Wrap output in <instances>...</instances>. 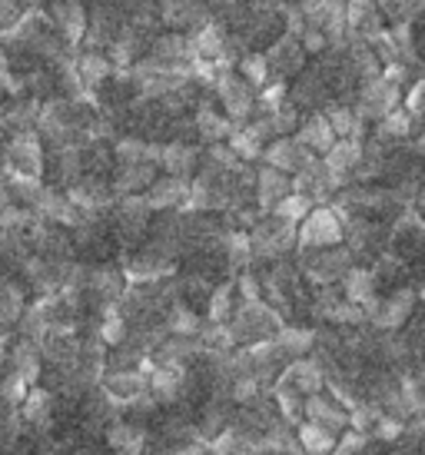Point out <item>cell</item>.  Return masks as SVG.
Here are the masks:
<instances>
[{
    "mask_svg": "<svg viewBox=\"0 0 425 455\" xmlns=\"http://www.w3.org/2000/svg\"><path fill=\"white\" fill-rule=\"evenodd\" d=\"M229 332H233V342L237 346H260V342L276 339V332L283 329V319L273 306H266L263 299H253V303H239L237 316L226 323Z\"/></svg>",
    "mask_w": 425,
    "mask_h": 455,
    "instance_id": "1",
    "label": "cell"
},
{
    "mask_svg": "<svg viewBox=\"0 0 425 455\" xmlns=\"http://www.w3.org/2000/svg\"><path fill=\"white\" fill-rule=\"evenodd\" d=\"M342 236H346V223H342L339 210H333V206H319V210H313V213L302 220L300 250L302 253L333 250V246L342 243Z\"/></svg>",
    "mask_w": 425,
    "mask_h": 455,
    "instance_id": "2",
    "label": "cell"
},
{
    "mask_svg": "<svg viewBox=\"0 0 425 455\" xmlns=\"http://www.w3.org/2000/svg\"><path fill=\"white\" fill-rule=\"evenodd\" d=\"M253 243V259H279L283 253H289L300 243V229L296 223H286L279 216H266L260 220L250 233Z\"/></svg>",
    "mask_w": 425,
    "mask_h": 455,
    "instance_id": "3",
    "label": "cell"
},
{
    "mask_svg": "<svg viewBox=\"0 0 425 455\" xmlns=\"http://www.w3.org/2000/svg\"><path fill=\"white\" fill-rule=\"evenodd\" d=\"M150 213L153 206L147 203V196H124L116 203V210L110 213L113 233H116V243L124 246H137L150 236Z\"/></svg>",
    "mask_w": 425,
    "mask_h": 455,
    "instance_id": "4",
    "label": "cell"
},
{
    "mask_svg": "<svg viewBox=\"0 0 425 455\" xmlns=\"http://www.w3.org/2000/svg\"><path fill=\"white\" fill-rule=\"evenodd\" d=\"M413 309H415V292L405 286V290L379 296V299L365 309V316L373 319L379 329H402L409 319H413Z\"/></svg>",
    "mask_w": 425,
    "mask_h": 455,
    "instance_id": "5",
    "label": "cell"
},
{
    "mask_svg": "<svg viewBox=\"0 0 425 455\" xmlns=\"http://www.w3.org/2000/svg\"><path fill=\"white\" fill-rule=\"evenodd\" d=\"M44 147L34 133H24V137H13L4 150V170L7 173H20V177H34L40 180L44 173Z\"/></svg>",
    "mask_w": 425,
    "mask_h": 455,
    "instance_id": "6",
    "label": "cell"
},
{
    "mask_svg": "<svg viewBox=\"0 0 425 455\" xmlns=\"http://www.w3.org/2000/svg\"><path fill=\"white\" fill-rule=\"evenodd\" d=\"M306 276L319 283V286H333L339 279H346L352 273V253L342 250V246H333V250H319V253H306Z\"/></svg>",
    "mask_w": 425,
    "mask_h": 455,
    "instance_id": "7",
    "label": "cell"
},
{
    "mask_svg": "<svg viewBox=\"0 0 425 455\" xmlns=\"http://www.w3.org/2000/svg\"><path fill=\"white\" fill-rule=\"evenodd\" d=\"M212 93L220 97L223 110L233 116V124H237V127L253 114V103H256V97H253V84H246L243 76L220 74V76H216V84H212Z\"/></svg>",
    "mask_w": 425,
    "mask_h": 455,
    "instance_id": "8",
    "label": "cell"
},
{
    "mask_svg": "<svg viewBox=\"0 0 425 455\" xmlns=\"http://www.w3.org/2000/svg\"><path fill=\"white\" fill-rule=\"evenodd\" d=\"M306 422H319V426H325V429H333L339 435V432H349L352 409L342 403V395H336V392H319L306 403Z\"/></svg>",
    "mask_w": 425,
    "mask_h": 455,
    "instance_id": "9",
    "label": "cell"
},
{
    "mask_svg": "<svg viewBox=\"0 0 425 455\" xmlns=\"http://www.w3.org/2000/svg\"><path fill=\"white\" fill-rule=\"evenodd\" d=\"M156 11H160L163 24L180 30H196L210 24V7L203 0H156Z\"/></svg>",
    "mask_w": 425,
    "mask_h": 455,
    "instance_id": "10",
    "label": "cell"
},
{
    "mask_svg": "<svg viewBox=\"0 0 425 455\" xmlns=\"http://www.w3.org/2000/svg\"><path fill=\"white\" fill-rule=\"evenodd\" d=\"M103 392H107V399L116 405L140 403V399L150 392V376H147V372H137V369H120V372H110V376L103 379Z\"/></svg>",
    "mask_w": 425,
    "mask_h": 455,
    "instance_id": "11",
    "label": "cell"
},
{
    "mask_svg": "<svg viewBox=\"0 0 425 455\" xmlns=\"http://www.w3.org/2000/svg\"><path fill=\"white\" fill-rule=\"evenodd\" d=\"M47 17H51V24L57 27V34L67 44H80L87 37V7L80 0H53Z\"/></svg>",
    "mask_w": 425,
    "mask_h": 455,
    "instance_id": "12",
    "label": "cell"
},
{
    "mask_svg": "<svg viewBox=\"0 0 425 455\" xmlns=\"http://www.w3.org/2000/svg\"><path fill=\"white\" fill-rule=\"evenodd\" d=\"M266 164L273 166V170H279V173H302L306 166L313 164V153L302 147L300 140H286L279 137L266 150Z\"/></svg>",
    "mask_w": 425,
    "mask_h": 455,
    "instance_id": "13",
    "label": "cell"
},
{
    "mask_svg": "<svg viewBox=\"0 0 425 455\" xmlns=\"http://www.w3.org/2000/svg\"><path fill=\"white\" fill-rule=\"evenodd\" d=\"M289 193H296V190H293V183H289L286 173H279L273 166H263V170L256 173V203H260V210H276Z\"/></svg>",
    "mask_w": 425,
    "mask_h": 455,
    "instance_id": "14",
    "label": "cell"
},
{
    "mask_svg": "<svg viewBox=\"0 0 425 455\" xmlns=\"http://www.w3.org/2000/svg\"><path fill=\"white\" fill-rule=\"evenodd\" d=\"M156 164H137V166H116V177H113V193L124 200V196H137L140 190H150L156 183Z\"/></svg>",
    "mask_w": 425,
    "mask_h": 455,
    "instance_id": "15",
    "label": "cell"
},
{
    "mask_svg": "<svg viewBox=\"0 0 425 455\" xmlns=\"http://www.w3.org/2000/svg\"><path fill=\"white\" fill-rule=\"evenodd\" d=\"M399 100V90L396 84L382 76V80H373L369 87H363V100H359V114L363 116H389L392 103Z\"/></svg>",
    "mask_w": 425,
    "mask_h": 455,
    "instance_id": "16",
    "label": "cell"
},
{
    "mask_svg": "<svg viewBox=\"0 0 425 455\" xmlns=\"http://www.w3.org/2000/svg\"><path fill=\"white\" fill-rule=\"evenodd\" d=\"M189 183L183 177H163L147 190V203L153 210H173V206H187Z\"/></svg>",
    "mask_w": 425,
    "mask_h": 455,
    "instance_id": "17",
    "label": "cell"
},
{
    "mask_svg": "<svg viewBox=\"0 0 425 455\" xmlns=\"http://www.w3.org/2000/svg\"><path fill=\"white\" fill-rule=\"evenodd\" d=\"M76 74H80V84L87 93L93 90H100L113 74H116V67L107 53H84V57H76Z\"/></svg>",
    "mask_w": 425,
    "mask_h": 455,
    "instance_id": "18",
    "label": "cell"
},
{
    "mask_svg": "<svg viewBox=\"0 0 425 455\" xmlns=\"http://www.w3.org/2000/svg\"><path fill=\"white\" fill-rule=\"evenodd\" d=\"M266 64H269V74L276 76H289L302 67V47L296 44V37H279L266 53Z\"/></svg>",
    "mask_w": 425,
    "mask_h": 455,
    "instance_id": "19",
    "label": "cell"
},
{
    "mask_svg": "<svg viewBox=\"0 0 425 455\" xmlns=\"http://www.w3.org/2000/svg\"><path fill=\"white\" fill-rule=\"evenodd\" d=\"M306 147L309 153H329L333 147H336V130H333V124H329V116H309L306 124H302L300 137H296Z\"/></svg>",
    "mask_w": 425,
    "mask_h": 455,
    "instance_id": "20",
    "label": "cell"
},
{
    "mask_svg": "<svg viewBox=\"0 0 425 455\" xmlns=\"http://www.w3.org/2000/svg\"><path fill=\"white\" fill-rule=\"evenodd\" d=\"M200 166V150L193 143H163V170L170 177L187 180Z\"/></svg>",
    "mask_w": 425,
    "mask_h": 455,
    "instance_id": "21",
    "label": "cell"
},
{
    "mask_svg": "<svg viewBox=\"0 0 425 455\" xmlns=\"http://www.w3.org/2000/svg\"><path fill=\"white\" fill-rule=\"evenodd\" d=\"M296 439H300V449L306 455H333L336 452V445H339L336 432L319 426V422H300Z\"/></svg>",
    "mask_w": 425,
    "mask_h": 455,
    "instance_id": "22",
    "label": "cell"
},
{
    "mask_svg": "<svg viewBox=\"0 0 425 455\" xmlns=\"http://www.w3.org/2000/svg\"><path fill=\"white\" fill-rule=\"evenodd\" d=\"M233 124L229 120H223V116L212 110L210 97H203L200 107H196V133H200V140H206V143H220V140L233 137Z\"/></svg>",
    "mask_w": 425,
    "mask_h": 455,
    "instance_id": "23",
    "label": "cell"
},
{
    "mask_svg": "<svg viewBox=\"0 0 425 455\" xmlns=\"http://www.w3.org/2000/svg\"><path fill=\"white\" fill-rule=\"evenodd\" d=\"M107 443L116 455H143L147 449V432L133 426V422H116L107 435Z\"/></svg>",
    "mask_w": 425,
    "mask_h": 455,
    "instance_id": "24",
    "label": "cell"
},
{
    "mask_svg": "<svg viewBox=\"0 0 425 455\" xmlns=\"http://www.w3.org/2000/svg\"><path fill=\"white\" fill-rule=\"evenodd\" d=\"M346 24H349L352 30L365 34L369 40L382 34V30H379V7H375L373 0H349V7H346Z\"/></svg>",
    "mask_w": 425,
    "mask_h": 455,
    "instance_id": "25",
    "label": "cell"
},
{
    "mask_svg": "<svg viewBox=\"0 0 425 455\" xmlns=\"http://www.w3.org/2000/svg\"><path fill=\"white\" fill-rule=\"evenodd\" d=\"M193 51H196V60H220L229 47H226V34L223 27L216 24H206L200 34H193Z\"/></svg>",
    "mask_w": 425,
    "mask_h": 455,
    "instance_id": "26",
    "label": "cell"
},
{
    "mask_svg": "<svg viewBox=\"0 0 425 455\" xmlns=\"http://www.w3.org/2000/svg\"><path fill=\"white\" fill-rule=\"evenodd\" d=\"M24 313V290L11 279H0V329L20 323Z\"/></svg>",
    "mask_w": 425,
    "mask_h": 455,
    "instance_id": "27",
    "label": "cell"
},
{
    "mask_svg": "<svg viewBox=\"0 0 425 455\" xmlns=\"http://www.w3.org/2000/svg\"><path fill=\"white\" fill-rule=\"evenodd\" d=\"M237 286L233 283H223V286H216L210 296V306H206V313H210V323L216 326H226L229 319L237 316Z\"/></svg>",
    "mask_w": 425,
    "mask_h": 455,
    "instance_id": "28",
    "label": "cell"
},
{
    "mask_svg": "<svg viewBox=\"0 0 425 455\" xmlns=\"http://www.w3.org/2000/svg\"><path fill=\"white\" fill-rule=\"evenodd\" d=\"M325 166H329L333 177L342 183V177L349 173L352 166H359V143H356V140H339L336 147L325 153Z\"/></svg>",
    "mask_w": 425,
    "mask_h": 455,
    "instance_id": "29",
    "label": "cell"
},
{
    "mask_svg": "<svg viewBox=\"0 0 425 455\" xmlns=\"http://www.w3.org/2000/svg\"><path fill=\"white\" fill-rule=\"evenodd\" d=\"M20 419H24L27 426H44V422H51L53 419V403L51 395L44 389H34L30 395L24 399V409H20Z\"/></svg>",
    "mask_w": 425,
    "mask_h": 455,
    "instance_id": "30",
    "label": "cell"
},
{
    "mask_svg": "<svg viewBox=\"0 0 425 455\" xmlns=\"http://www.w3.org/2000/svg\"><path fill=\"white\" fill-rule=\"evenodd\" d=\"M279 220H286V223H300V220H306V216L313 213V200L309 196H302V193H289L286 200L279 203L273 210Z\"/></svg>",
    "mask_w": 425,
    "mask_h": 455,
    "instance_id": "31",
    "label": "cell"
},
{
    "mask_svg": "<svg viewBox=\"0 0 425 455\" xmlns=\"http://www.w3.org/2000/svg\"><path fill=\"white\" fill-rule=\"evenodd\" d=\"M329 124H333V130H336V137L349 140L359 133V120H356V114H352L349 107H329Z\"/></svg>",
    "mask_w": 425,
    "mask_h": 455,
    "instance_id": "32",
    "label": "cell"
},
{
    "mask_svg": "<svg viewBox=\"0 0 425 455\" xmlns=\"http://www.w3.org/2000/svg\"><path fill=\"white\" fill-rule=\"evenodd\" d=\"M239 70H243V80L253 84V87H263L266 76H269V64H266V57H260V53L243 57V60H239Z\"/></svg>",
    "mask_w": 425,
    "mask_h": 455,
    "instance_id": "33",
    "label": "cell"
},
{
    "mask_svg": "<svg viewBox=\"0 0 425 455\" xmlns=\"http://www.w3.org/2000/svg\"><path fill=\"white\" fill-rule=\"evenodd\" d=\"M229 147H233V153H237L239 160H256L260 153H263V147H260V140L253 137L250 130H233V137H229Z\"/></svg>",
    "mask_w": 425,
    "mask_h": 455,
    "instance_id": "34",
    "label": "cell"
},
{
    "mask_svg": "<svg viewBox=\"0 0 425 455\" xmlns=\"http://www.w3.org/2000/svg\"><path fill=\"white\" fill-rule=\"evenodd\" d=\"M419 0H379V11L389 13L392 20H405L409 13H415Z\"/></svg>",
    "mask_w": 425,
    "mask_h": 455,
    "instance_id": "35",
    "label": "cell"
},
{
    "mask_svg": "<svg viewBox=\"0 0 425 455\" xmlns=\"http://www.w3.org/2000/svg\"><path fill=\"white\" fill-rule=\"evenodd\" d=\"M409 130V120L402 114H389L386 120H382V127H379V140H389V137H402Z\"/></svg>",
    "mask_w": 425,
    "mask_h": 455,
    "instance_id": "36",
    "label": "cell"
},
{
    "mask_svg": "<svg viewBox=\"0 0 425 455\" xmlns=\"http://www.w3.org/2000/svg\"><path fill=\"white\" fill-rule=\"evenodd\" d=\"M170 455H206V449H203L200 443H183V445H176Z\"/></svg>",
    "mask_w": 425,
    "mask_h": 455,
    "instance_id": "37",
    "label": "cell"
},
{
    "mask_svg": "<svg viewBox=\"0 0 425 455\" xmlns=\"http://www.w3.org/2000/svg\"><path fill=\"white\" fill-rule=\"evenodd\" d=\"M11 206V190H7V183H0V213Z\"/></svg>",
    "mask_w": 425,
    "mask_h": 455,
    "instance_id": "38",
    "label": "cell"
}]
</instances>
